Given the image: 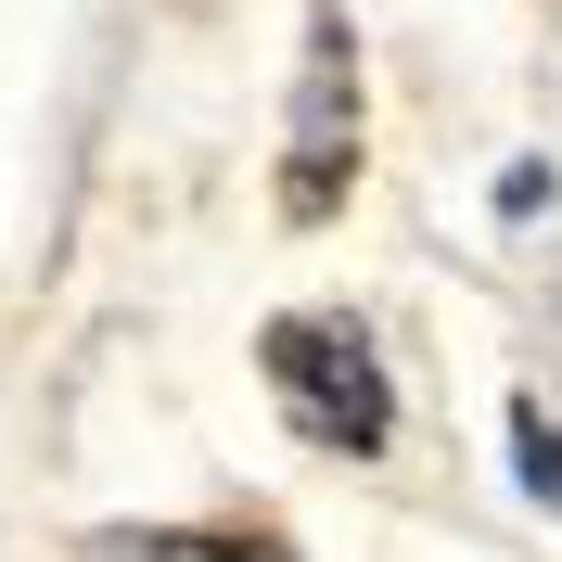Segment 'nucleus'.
<instances>
[{"instance_id":"2","label":"nucleus","mask_w":562,"mask_h":562,"mask_svg":"<svg viewBox=\"0 0 562 562\" xmlns=\"http://www.w3.org/2000/svg\"><path fill=\"white\" fill-rule=\"evenodd\" d=\"M346 128H358V90H346V26L319 13V38H307V140H294V217H319L333 192H346Z\"/></svg>"},{"instance_id":"3","label":"nucleus","mask_w":562,"mask_h":562,"mask_svg":"<svg viewBox=\"0 0 562 562\" xmlns=\"http://www.w3.org/2000/svg\"><path fill=\"white\" fill-rule=\"evenodd\" d=\"M90 562H294L269 537H103Z\"/></svg>"},{"instance_id":"4","label":"nucleus","mask_w":562,"mask_h":562,"mask_svg":"<svg viewBox=\"0 0 562 562\" xmlns=\"http://www.w3.org/2000/svg\"><path fill=\"white\" fill-rule=\"evenodd\" d=\"M512 460H525V486L562 512V435H550V409H512Z\"/></svg>"},{"instance_id":"1","label":"nucleus","mask_w":562,"mask_h":562,"mask_svg":"<svg viewBox=\"0 0 562 562\" xmlns=\"http://www.w3.org/2000/svg\"><path fill=\"white\" fill-rule=\"evenodd\" d=\"M269 384L294 409V435H319V448H346V460H371L396 435V384H384V358H371L358 319H281L269 333Z\"/></svg>"}]
</instances>
